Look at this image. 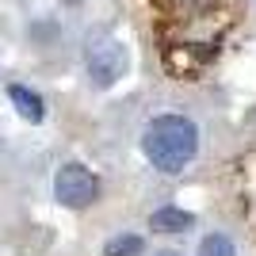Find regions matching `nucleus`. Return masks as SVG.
<instances>
[{"instance_id":"6e6552de","label":"nucleus","mask_w":256,"mask_h":256,"mask_svg":"<svg viewBox=\"0 0 256 256\" xmlns=\"http://www.w3.org/2000/svg\"><path fill=\"white\" fill-rule=\"evenodd\" d=\"M65 4H80V0H65Z\"/></svg>"},{"instance_id":"f257e3e1","label":"nucleus","mask_w":256,"mask_h":256,"mask_svg":"<svg viewBox=\"0 0 256 256\" xmlns=\"http://www.w3.org/2000/svg\"><path fill=\"white\" fill-rule=\"evenodd\" d=\"M142 150H146L153 168L180 172L195 157V150H199V130H195L192 118H184V115H160L146 126Z\"/></svg>"},{"instance_id":"39448f33","label":"nucleus","mask_w":256,"mask_h":256,"mask_svg":"<svg viewBox=\"0 0 256 256\" xmlns=\"http://www.w3.org/2000/svg\"><path fill=\"white\" fill-rule=\"evenodd\" d=\"M150 226L164 230V234H184V230H192V214L180 210V206H160V210H153Z\"/></svg>"},{"instance_id":"423d86ee","label":"nucleus","mask_w":256,"mask_h":256,"mask_svg":"<svg viewBox=\"0 0 256 256\" xmlns=\"http://www.w3.org/2000/svg\"><path fill=\"white\" fill-rule=\"evenodd\" d=\"M142 248H146V241H142V237H134V234H122V237H115V241H107L104 256H138Z\"/></svg>"},{"instance_id":"7ed1b4c3","label":"nucleus","mask_w":256,"mask_h":256,"mask_svg":"<svg viewBox=\"0 0 256 256\" xmlns=\"http://www.w3.org/2000/svg\"><path fill=\"white\" fill-rule=\"evenodd\" d=\"M126 69H130V54L118 38H96V42L88 46V73H92V80L100 88L115 84Z\"/></svg>"},{"instance_id":"20e7f679","label":"nucleus","mask_w":256,"mask_h":256,"mask_svg":"<svg viewBox=\"0 0 256 256\" xmlns=\"http://www.w3.org/2000/svg\"><path fill=\"white\" fill-rule=\"evenodd\" d=\"M8 100L16 104V111H20L27 122H42L46 107H42V96H38V92H31V88H23V84H12L8 88Z\"/></svg>"},{"instance_id":"f03ea898","label":"nucleus","mask_w":256,"mask_h":256,"mask_svg":"<svg viewBox=\"0 0 256 256\" xmlns=\"http://www.w3.org/2000/svg\"><path fill=\"white\" fill-rule=\"evenodd\" d=\"M54 195H58V203L69 206V210H84V206L96 203L100 180L84 164H62L58 176H54Z\"/></svg>"},{"instance_id":"0eeeda50","label":"nucleus","mask_w":256,"mask_h":256,"mask_svg":"<svg viewBox=\"0 0 256 256\" xmlns=\"http://www.w3.org/2000/svg\"><path fill=\"white\" fill-rule=\"evenodd\" d=\"M199 256H237V252H234V241H230V237L214 234V237H206L203 245H199Z\"/></svg>"},{"instance_id":"1a4fd4ad","label":"nucleus","mask_w":256,"mask_h":256,"mask_svg":"<svg viewBox=\"0 0 256 256\" xmlns=\"http://www.w3.org/2000/svg\"><path fill=\"white\" fill-rule=\"evenodd\" d=\"M160 256H176V252H160Z\"/></svg>"}]
</instances>
